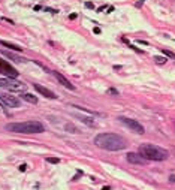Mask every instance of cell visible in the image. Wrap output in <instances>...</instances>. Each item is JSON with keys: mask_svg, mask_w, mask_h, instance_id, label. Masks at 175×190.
<instances>
[{"mask_svg": "<svg viewBox=\"0 0 175 190\" xmlns=\"http://www.w3.org/2000/svg\"><path fill=\"white\" fill-rule=\"evenodd\" d=\"M94 144L108 151H120L127 147V141L117 133H99L94 138Z\"/></svg>", "mask_w": 175, "mask_h": 190, "instance_id": "obj_1", "label": "cell"}, {"mask_svg": "<svg viewBox=\"0 0 175 190\" xmlns=\"http://www.w3.org/2000/svg\"><path fill=\"white\" fill-rule=\"evenodd\" d=\"M138 154L142 156L145 160H154V162H162V160H166L169 157L168 150L157 147L154 144H141L139 148H138Z\"/></svg>", "mask_w": 175, "mask_h": 190, "instance_id": "obj_2", "label": "cell"}, {"mask_svg": "<svg viewBox=\"0 0 175 190\" xmlns=\"http://www.w3.org/2000/svg\"><path fill=\"white\" fill-rule=\"evenodd\" d=\"M6 130L14 133H42L45 132V127L39 121H23V123L6 124Z\"/></svg>", "mask_w": 175, "mask_h": 190, "instance_id": "obj_3", "label": "cell"}, {"mask_svg": "<svg viewBox=\"0 0 175 190\" xmlns=\"http://www.w3.org/2000/svg\"><path fill=\"white\" fill-rule=\"evenodd\" d=\"M0 87L11 90V91H24L26 90V86L14 78H0Z\"/></svg>", "mask_w": 175, "mask_h": 190, "instance_id": "obj_4", "label": "cell"}, {"mask_svg": "<svg viewBox=\"0 0 175 190\" xmlns=\"http://www.w3.org/2000/svg\"><path fill=\"white\" fill-rule=\"evenodd\" d=\"M118 120L121 121L126 127H129V129H130L133 133H139V135H142V133L145 132L144 126L141 124L139 121L133 120V118H127V117H118Z\"/></svg>", "mask_w": 175, "mask_h": 190, "instance_id": "obj_5", "label": "cell"}, {"mask_svg": "<svg viewBox=\"0 0 175 190\" xmlns=\"http://www.w3.org/2000/svg\"><path fill=\"white\" fill-rule=\"evenodd\" d=\"M0 105L3 108H18L21 102L19 99L12 96V94H6V93H0Z\"/></svg>", "mask_w": 175, "mask_h": 190, "instance_id": "obj_6", "label": "cell"}, {"mask_svg": "<svg viewBox=\"0 0 175 190\" xmlns=\"http://www.w3.org/2000/svg\"><path fill=\"white\" fill-rule=\"evenodd\" d=\"M0 73H3L6 78H17L18 76V72L15 68H12L6 60H3V58H0Z\"/></svg>", "mask_w": 175, "mask_h": 190, "instance_id": "obj_7", "label": "cell"}, {"mask_svg": "<svg viewBox=\"0 0 175 190\" xmlns=\"http://www.w3.org/2000/svg\"><path fill=\"white\" fill-rule=\"evenodd\" d=\"M126 160L129 162V163H133V165H145V159L139 156L138 153H127L126 156Z\"/></svg>", "mask_w": 175, "mask_h": 190, "instance_id": "obj_8", "label": "cell"}, {"mask_svg": "<svg viewBox=\"0 0 175 190\" xmlns=\"http://www.w3.org/2000/svg\"><path fill=\"white\" fill-rule=\"evenodd\" d=\"M33 87L36 88V91H39V93H40L42 96H45V97H48V99H55V97H57V96L54 94V93L51 91V90H48L47 87L40 86V84H35Z\"/></svg>", "mask_w": 175, "mask_h": 190, "instance_id": "obj_9", "label": "cell"}, {"mask_svg": "<svg viewBox=\"0 0 175 190\" xmlns=\"http://www.w3.org/2000/svg\"><path fill=\"white\" fill-rule=\"evenodd\" d=\"M53 73H54V76L58 79V83H60L61 86H65L66 88H69V90H75V86H73V84H70L69 81H68V78H65L60 72H53Z\"/></svg>", "mask_w": 175, "mask_h": 190, "instance_id": "obj_10", "label": "cell"}, {"mask_svg": "<svg viewBox=\"0 0 175 190\" xmlns=\"http://www.w3.org/2000/svg\"><path fill=\"white\" fill-rule=\"evenodd\" d=\"M0 45H3V47H6L9 50H14V51H23L21 47H18L15 44H11V42H6V40H0Z\"/></svg>", "mask_w": 175, "mask_h": 190, "instance_id": "obj_11", "label": "cell"}, {"mask_svg": "<svg viewBox=\"0 0 175 190\" xmlns=\"http://www.w3.org/2000/svg\"><path fill=\"white\" fill-rule=\"evenodd\" d=\"M3 55H6L8 58H11V60H14V62H26V58L24 57H19V55H15V54H12V52H8V51H3Z\"/></svg>", "mask_w": 175, "mask_h": 190, "instance_id": "obj_12", "label": "cell"}, {"mask_svg": "<svg viewBox=\"0 0 175 190\" xmlns=\"http://www.w3.org/2000/svg\"><path fill=\"white\" fill-rule=\"evenodd\" d=\"M21 97L26 102H29V104H37V97L33 96V94H30V93H24V94H21Z\"/></svg>", "mask_w": 175, "mask_h": 190, "instance_id": "obj_13", "label": "cell"}, {"mask_svg": "<svg viewBox=\"0 0 175 190\" xmlns=\"http://www.w3.org/2000/svg\"><path fill=\"white\" fill-rule=\"evenodd\" d=\"M76 117L82 121V123H86L87 126H94V124H96L94 120H93V118H90V117H84V115H79V114H76Z\"/></svg>", "mask_w": 175, "mask_h": 190, "instance_id": "obj_14", "label": "cell"}, {"mask_svg": "<svg viewBox=\"0 0 175 190\" xmlns=\"http://www.w3.org/2000/svg\"><path fill=\"white\" fill-rule=\"evenodd\" d=\"M65 127H66V130H70V133H79V130H78L73 124H70V123H69V124H66Z\"/></svg>", "mask_w": 175, "mask_h": 190, "instance_id": "obj_15", "label": "cell"}, {"mask_svg": "<svg viewBox=\"0 0 175 190\" xmlns=\"http://www.w3.org/2000/svg\"><path fill=\"white\" fill-rule=\"evenodd\" d=\"M154 62H156L157 65H165V63H166V58H165V57H160V55H157V57H154Z\"/></svg>", "mask_w": 175, "mask_h": 190, "instance_id": "obj_16", "label": "cell"}, {"mask_svg": "<svg viewBox=\"0 0 175 190\" xmlns=\"http://www.w3.org/2000/svg\"><path fill=\"white\" fill-rule=\"evenodd\" d=\"M162 52H163L166 57H169V58H174V60H175V54H174V52L168 51V50H163V48H162Z\"/></svg>", "mask_w": 175, "mask_h": 190, "instance_id": "obj_17", "label": "cell"}, {"mask_svg": "<svg viewBox=\"0 0 175 190\" xmlns=\"http://www.w3.org/2000/svg\"><path fill=\"white\" fill-rule=\"evenodd\" d=\"M47 162L48 163H58L60 159H57V157H47Z\"/></svg>", "mask_w": 175, "mask_h": 190, "instance_id": "obj_18", "label": "cell"}, {"mask_svg": "<svg viewBox=\"0 0 175 190\" xmlns=\"http://www.w3.org/2000/svg\"><path fill=\"white\" fill-rule=\"evenodd\" d=\"M108 94H114V96H117V94H118V91H117L115 88H109V90H108Z\"/></svg>", "mask_w": 175, "mask_h": 190, "instance_id": "obj_19", "label": "cell"}, {"mask_svg": "<svg viewBox=\"0 0 175 190\" xmlns=\"http://www.w3.org/2000/svg\"><path fill=\"white\" fill-rule=\"evenodd\" d=\"M86 8H90V9H93V8H94V5H93V3H90V2H87V3H86Z\"/></svg>", "mask_w": 175, "mask_h": 190, "instance_id": "obj_20", "label": "cell"}, {"mask_svg": "<svg viewBox=\"0 0 175 190\" xmlns=\"http://www.w3.org/2000/svg\"><path fill=\"white\" fill-rule=\"evenodd\" d=\"M26 169H27V165H21V166H19V171H21V172H24Z\"/></svg>", "mask_w": 175, "mask_h": 190, "instance_id": "obj_21", "label": "cell"}, {"mask_svg": "<svg viewBox=\"0 0 175 190\" xmlns=\"http://www.w3.org/2000/svg\"><path fill=\"white\" fill-rule=\"evenodd\" d=\"M169 181H171V183H175V175H171V177H169Z\"/></svg>", "mask_w": 175, "mask_h": 190, "instance_id": "obj_22", "label": "cell"}, {"mask_svg": "<svg viewBox=\"0 0 175 190\" xmlns=\"http://www.w3.org/2000/svg\"><path fill=\"white\" fill-rule=\"evenodd\" d=\"M102 190H111V187H109V186H105V187H103Z\"/></svg>", "mask_w": 175, "mask_h": 190, "instance_id": "obj_23", "label": "cell"}]
</instances>
